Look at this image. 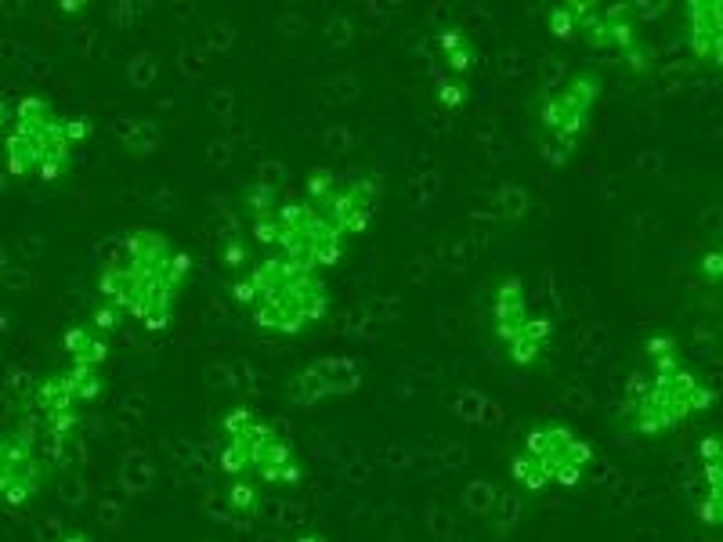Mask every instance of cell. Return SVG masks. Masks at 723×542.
I'll return each instance as SVG.
<instances>
[{
    "label": "cell",
    "instance_id": "6da1fadb",
    "mask_svg": "<svg viewBox=\"0 0 723 542\" xmlns=\"http://www.w3.org/2000/svg\"><path fill=\"white\" fill-rule=\"evenodd\" d=\"M192 279V257L159 228H131L105 260L99 293L105 308L134 319L149 333H164L178 319V304Z\"/></svg>",
    "mask_w": 723,
    "mask_h": 542
},
{
    "label": "cell",
    "instance_id": "7a4b0ae2",
    "mask_svg": "<svg viewBox=\"0 0 723 542\" xmlns=\"http://www.w3.org/2000/svg\"><path fill=\"white\" fill-rule=\"evenodd\" d=\"M647 365L636 369L619 401V423L633 438H666L716 405V390L701 379L673 336L644 344Z\"/></svg>",
    "mask_w": 723,
    "mask_h": 542
},
{
    "label": "cell",
    "instance_id": "3957f363",
    "mask_svg": "<svg viewBox=\"0 0 723 542\" xmlns=\"http://www.w3.org/2000/svg\"><path fill=\"white\" fill-rule=\"evenodd\" d=\"M232 297L261 333L297 336L326 319L330 282L326 271L264 254L254 268L243 271V279L232 286Z\"/></svg>",
    "mask_w": 723,
    "mask_h": 542
},
{
    "label": "cell",
    "instance_id": "277c9868",
    "mask_svg": "<svg viewBox=\"0 0 723 542\" xmlns=\"http://www.w3.org/2000/svg\"><path fill=\"white\" fill-rule=\"evenodd\" d=\"M12 134L4 141L8 173L12 178H40L55 184L73 167V149L91 138L88 116H62L55 102L26 94L15 105Z\"/></svg>",
    "mask_w": 723,
    "mask_h": 542
},
{
    "label": "cell",
    "instance_id": "5b68a950",
    "mask_svg": "<svg viewBox=\"0 0 723 542\" xmlns=\"http://www.w3.org/2000/svg\"><path fill=\"white\" fill-rule=\"evenodd\" d=\"M250 210L254 243L264 246L272 257H286L294 264L308 268H337L348 254V238L305 199H272L264 189H257Z\"/></svg>",
    "mask_w": 723,
    "mask_h": 542
},
{
    "label": "cell",
    "instance_id": "8992f818",
    "mask_svg": "<svg viewBox=\"0 0 723 542\" xmlns=\"http://www.w3.org/2000/svg\"><path fill=\"white\" fill-rule=\"evenodd\" d=\"M221 434H224V444H221L218 463L232 481L261 485V488L268 485L289 488L305 481V463L297 460L294 441H289L272 420H264L257 409L235 405L232 412H224Z\"/></svg>",
    "mask_w": 723,
    "mask_h": 542
},
{
    "label": "cell",
    "instance_id": "52a82bcc",
    "mask_svg": "<svg viewBox=\"0 0 723 542\" xmlns=\"http://www.w3.org/2000/svg\"><path fill=\"white\" fill-rule=\"evenodd\" d=\"M550 37L560 43H582L601 54H619L633 73H647L655 62L651 48L641 37V11L636 4H590L568 0L546 11Z\"/></svg>",
    "mask_w": 723,
    "mask_h": 542
},
{
    "label": "cell",
    "instance_id": "ba28073f",
    "mask_svg": "<svg viewBox=\"0 0 723 542\" xmlns=\"http://www.w3.org/2000/svg\"><path fill=\"white\" fill-rule=\"evenodd\" d=\"M593 463V444L560 420H543L525 434L521 449L511 460V477L525 492L576 488Z\"/></svg>",
    "mask_w": 723,
    "mask_h": 542
},
{
    "label": "cell",
    "instance_id": "9c48e42d",
    "mask_svg": "<svg viewBox=\"0 0 723 542\" xmlns=\"http://www.w3.org/2000/svg\"><path fill=\"white\" fill-rule=\"evenodd\" d=\"M601 94H604V76L597 69H576L557 87H550L546 98L539 102V119H535L539 152H543L546 163H554V167L571 163L582 138H586L593 113H597Z\"/></svg>",
    "mask_w": 723,
    "mask_h": 542
},
{
    "label": "cell",
    "instance_id": "30bf717a",
    "mask_svg": "<svg viewBox=\"0 0 723 542\" xmlns=\"http://www.w3.org/2000/svg\"><path fill=\"white\" fill-rule=\"evenodd\" d=\"M489 325L495 344L503 347L506 362L517 369H535L546 362L554 347V322L546 314H535L528 304V286L521 275L495 279L489 300Z\"/></svg>",
    "mask_w": 723,
    "mask_h": 542
},
{
    "label": "cell",
    "instance_id": "8fae6325",
    "mask_svg": "<svg viewBox=\"0 0 723 542\" xmlns=\"http://www.w3.org/2000/svg\"><path fill=\"white\" fill-rule=\"evenodd\" d=\"M380 178L370 170H330V167H311L305 173V195L300 199L311 203L337 232L348 238L365 235L373 224L376 210H380Z\"/></svg>",
    "mask_w": 723,
    "mask_h": 542
},
{
    "label": "cell",
    "instance_id": "7c38bea8",
    "mask_svg": "<svg viewBox=\"0 0 723 542\" xmlns=\"http://www.w3.org/2000/svg\"><path fill=\"white\" fill-rule=\"evenodd\" d=\"M44 460L37 455L34 423L0 434V499L8 506H26L44 488Z\"/></svg>",
    "mask_w": 723,
    "mask_h": 542
},
{
    "label": "cell",
    "instance_id": "4fadbf2b",
    "mask_svg": "<svg viewBox=\"0 0 723 542\" xmlns=\"http://www.w3.org/2000/svg\"><path fill=\"white\" fill-rule=\"evenodd\" d=\"M362 387V365L348 354H326L297 369L286 379V401L297 409H319L333 398H348Z\"/></svg>",
    "mask_w": 723,
    "mask_h": 542
},
{
    "label": "cell",
    "instance_id": "5bb4252c",
    "mask_svg": "<svg viewBox=\"0 0 723 542\" xmlns=\"http://www.w3.org/2000/svg\"><path fill=\"white\" fill-rule=\"evenodd\" d=\"M695 514L706 528L723 531V434H706L698 441Z\"/></svg>",
    "mask_w": 723,
    "mask_h": 542
},
{
    "label": "cell",
    "instance_id": "9a60e30c",
    "mask_svg": "<svg viewBox=\"0 0 723 542\" xmlns=\"http://www.w3.org/2000/svg\"><path fill=\"white\" fill-rule=\"evenodd\" d=\"M687 48L698 62L723 73V0H690Z\"/></svg>",
    "mask_w": 723,
    "mask_h": 542
},
{
    "label": "cell",
    "instance_id": "2e32d148",
    "mask_svg": "<svg viewBox=\"0 0 723 542\" xmlns=\"http://www.w3.org/2000/svg\"><path fill=\"white\" fill-rule=\"evenodd\" d=\"M62 347H66L69 362H88L102 369L109 362V336L94 325H69L66 336H62Z\"/></svg>",
    "mask_w": 723,
    "mask_h": 542
},
{
    "label": "cell",
    "instance_id": "e0dca14e",
    "mask_svg": "<svg viewBox=\"0 0 723 542\" xmlns=\"http://www.w3.org/2000/svg\"><path fill=\"white\" fill-rule=\"evenodd\" d=\"M229 506L235 509L240 517L254 520L257 514L264 509V492L261 485H246V481H232V492H229Z\"/></svg>",
    "mask_w": 723,
    "mask_h": 542
},
{
    "label": "cell",
    "instance_id": "ac0fdd59",
    "mask_svg": "<svg viewBox=\"0 0 723 542\" xmlns=\"http://www.w3.org/2000/svg\"><path fill=\"white\" fill-rule=\"evenodd\" d=\"M698 268H701V279H706L709 286H716V289H720V300H723V246L709 249V254H701Z\"/></svg>",
    "mask_w": 723,
    "mask_h": 542
},
{
    "label": "cell",
    "instance_id": "d6986e66",
    "mask_svg": "<svg viewBox=\"0 0 723 542\" xmlns=\"http://www.w3.org/2000/svg\"><path fill=\"white\" fill-rule=\"evenodd\" d=\"M12 119H15V108L8 105V102H0V127H4V124H12Z\"/></svg>",
    "mask_w": 723,
    "mask_h": 542
},
{
    "label": "cell",
    "instance_id": "ffe728a7",
    "mask_svg": "<svg viewBox=\"0 0 723 542\" xmlns=\"http://www.w3.org/2000/svg\"><path fill=\"white\" fill-rule=\"evenodd\" d=\"M62 542H91V535H69V539H62Z\"/></svg>",
    "mask_w": 723,
    "mask_h": 542
}]
</instances>
